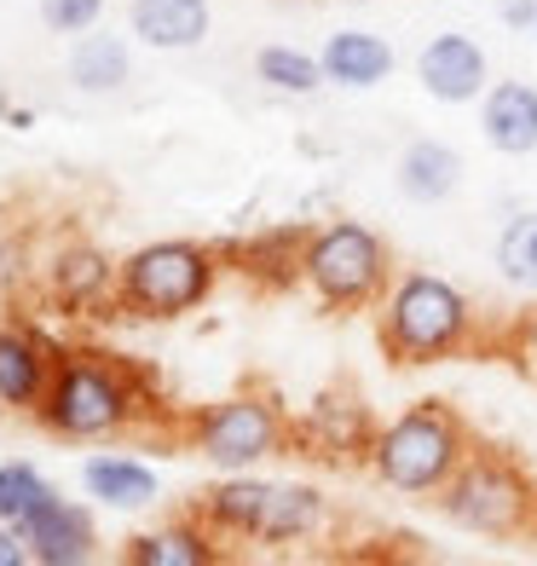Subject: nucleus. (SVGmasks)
Listing matches in <instances>:
<instances>
[{"label":"nucleus","mask_w":537,"mask_h":566,"mask_svg":"<svg viewBox=\"0 0 537 566\" xmlns=\"http://www.w3.org/2000/svg\"><path fill=\"white\" fill-rule=\"evenodd\" d=\"M376 329L393 365H440L474 342V301L440 272H404L381 295Z\"/></svg>","instance_id":"obj_1"},{"label":"nucleus","mask_w":537,"mask_h":566,"mask_svg":"<svg viewBox=\"0 0 537 566\" xmlns=\"http://www.w3.org/2000/svg\"><path fill=\"white\" fill-rule=\"evenodd\" d=\"M468 451H474V440L451 405H411L393 422L376 428L365 462L399 497H440V485L463 469Z\"/></svg>","instance_id":"obj_2"},{"label":"nucleus","mask_w":537,"mask_h":566,"mask_svg":"<svg viewBox=\"0 0 537 566\" xmlns=\"http://www.w3.org/2000/svg\"><path fill=\"white\" fill-rule=\"evenodd\" d=\"M35 417L53 440H110L139 417L134 376L105 353H59Z\"/></svg>","instance_id":"obj_3"},{"label":"nucleus","mask_w":537,"mask_h":566,"mask_svg":"<svg viewBox=\"0 0 537 566\" xmlns=\"http://www.w3.org/2000/svg\"><path fill=\"white\" fill-rule=\"evenodd\" d=\"M301 283L329 313H370L393 283V249L365 220H324L318 231H306Z\"/></svg>","instance_id":"obj_4"},{"label":"nucleus","mask_w":537,"mask_h":566,"mask_svg":"<svg viewBox=\"0 0 537 566\" xmlns=\"http://www.w3.org/2000/svg\"><path fill=\"white\" fill-rule=\"evenodd\" d=\"M440 509L456 532L508 544V537L537 526V485L520 474V462L497 451H468L463 469L440 485Z\"/></svg>","instance_id":"obj_5"},{"label":"nucleus","mask_w":537,"mask_h":566,"mask_svg":"<svg viewBox=\"0 0 537 566\" xmlns=\"http://www.w3.org/2000/svg\"><path fill=\"white\" fill-rule=\"evenodd\" d=\"M214 295V254L186 238L145 243L116 272V301L139 318H186Z\"/></svg>","instance_id":"obj_6"},{"label":"nucleus","mask_w":537,"mask_h":566,"mask_svg":"<svg viewBox=\"0 0 537 566\" xmlns=\"http://www.w3.org/2000/svg\"><path fill=\"white\" fill-rule=\"evenodd\" d=\"M191 446H197V457L209 462V469L249 474V469H261V462L284 457L289 417H284V405L266 399V394H232V399L209 405L191 422Z\"/></svg>","instance_id":"obj_7"},{"label":"nucleus","mask_w":537,"mask_h":566,"mask_svg":"<svg viewBox=\"0 0 537 566\" xmlns=\"http://www.w3.org/2000/svg\"><path fill=\"white\" fill-rule=\"evenodd\" d=\"M417 82L433 105H480L485 87H492V59L474 35L445 30L417 53Z\"/></svg>","instance_id":"obj_8"},{"label":"nucleus","mask_w":537,"mask_h":566,"mask_svg":"<svg viewBox=\"0 0 537 566\" xmlns=\"http://www.w3.org/2000/svg\"><path fill=\"white\" fill-rule=\"evenodd\" d=\"M23 544H30L35 566H87L98 555V526L82 503L59 497L53 485H46V497L18 521Z\"/></svg>","instance_id":"obj_9"},{"label":"nucleus","mask_w":537,"mask_h":566,"mask_svg":"<svg viewBox=\"0 0 537 566\" xmlns=\"http://www.w3.org/2000/svg\"><path fill=\"white\" fill-rule=\"evenodd\" d=\"M59 353L46 347L35 329L23 324H0V405L7 410H35L46 399Z\"/></svg>","instance_id":"obj_10"},{"label":"nucleus","mask_w":537,"mask_h":566,"mask_svg":"<svg viewBox=\"0 0 537 566\" xmlns=\"http://www.w3.org/2000/svg\"><path fill=\"white\" fill-rule=\"evenodd\" d=\"M480 134L497 157H537V87L492 82L480 98Z\"/></svg>","instance_id":"obj_11"},{"label":"nucleus","mask_w":537,"mask_h":566,"mask_svg":"<svg viewBox=\"0 0 537 566\" xmlns=\"http://www.w3.org/2000/svg\"><path fill=\"white\" fill-rule=\"evenodd\" d=\"M318 526H324V492H318V485H306V480H272L266 509H261V521H254L249 544L289 549V544L318 537Z\"/></svg>","instance_id":"obj_12"},{"label":"nucleus","mask_w":537,"mask_h":566,"mask_svg":"<svg viewBox=\"0 0 537 566\" xmlns=\"http://www.w3.org/2000/svg\"><path fill=\"white\" fill-rule=\"evenodd\" d=\"M127 30L157 53H191V46L209 41L214 12L209 0H134L127 7Z\"/></svg>","instance_id":"obj_13"},{"label":"nucleus","mask_w":537,"mask_h":566,"mask_svg":"<svg viewBox=\"0 0 537 566\" xmlns=\"http://www.w3.org/2000/svg\"><path fill=\"white\" fill-rule=\"evenodd\" d=\"M318 64H324V82L329 87H347V93H370V87H381L393 75V46L381 41L376 30H336L324 41V53H318Z\"/></svg>","instance_id":"obj_14"},{"label":"nucleus","mask_w":537,"mask_h":566,"mask_svg":"<svg viewBox=\"0 0 537 566\" xmlns=\"http://www.w3.org/2000/svg\"><path fill=\"white\" fill-rule=\"evenodd\" d=\"M393 186L404 202H422V209H433V202L456 197V186H463V150L445 145V139H417L399 150L393 163Z\"/></svg>","instance_id":"obj_15"},{"label":"nucleus","mask_w":537,"mask_h":566,"mask_svg":"<svg viewBox=\"0 0 537 566\" xmlns=\"http://www.w3.org/2000/svg\"><path fill=\"white\" fill-rule=\"evenodd\" d=\"M82 485H87V497L93 503H105V509H122V514H134V509H150L162 497V480L150 462L139 457H127V451H98L82 462Z\"/></svg>","instance_id":"obj_16"},{"label":"nucleus","mask_w":537,"mask_h":566,"mask_svg":"<svg viewBox=\"0 0 537 566\" xmlns=\"http://www.w3.org/2000/svg\"><path fill=\"white\" fill-rule=\"evenodd\" d=\"M116 272L105 249L93 243H64L53 254V266H46V283H53V295L64 306H75V313H87V306H98L105 295H116Z\"/></svg>","instance_id":"obj_17"},{"label":"nucleus","mask_w":537,"mask_h":566,"mask_svg":"<svg viewBox=\"0 0 537 566\" xmlns=\"http://www.w3.org/2000/svg\"><path fill=\"white\" fill-rule=\"evenodd\" d=\"M127 566H214L220 544L209 521H168L157 532H139L134 544L122 549Z\"/></svg>","instance_id":"obj_18"},{"label":"nucleus","mask_w":537,"mask_h":566,"mask_svg":"<svg viewBox=\"0 0 537 566\" xmlns=\"http://www.w3.org/2000/svg\"><path fill=\"white\" fill-rule=\"evenodd\" d=\"M127 75H134V53H127L122 35H105V30L75 35V46H70V82L82 93H116Z\"/></svg>","instance_id":"obj_19"},{"label":"nucleus","mask_w":537,"mask_h":566,"mask_svg":"<svg viewBox=\"0 0 537 566\" xmlns=\"http://www.w3.org/2000/svg\"><path fill=\"white\" fill-rule=\"evenodd\" d=\"M266 492H272V480L225 474L214 492H202V521H209L214 532H225V537H249L254 521H261V509H266Z\"/></svg>","instance_id":"obj_20"},{"label":"nucleus","mask_w":537,"mask_h":566,"mask_svg":"<svg viewBox=\"0 0 537 566\" xmlns=\"http://www.w3.org/2000/svg\"><path fill=\"white\" fill-rule=\"evenodd\" d=\"M492 261H497V277L508 283V290L537 295V209L508 214V226L497 231Z\"/></svg>","instance_id":"obj_21"},{"label":"nucleus","mask_w":537,"mask_h":566,"mask_svg":"<svg viewBox=\"0 0 537 566\" xmlns=\"http://www.w3.org/2000/svg\"><path fill=\"white\" fill-rule=\"evenodd\" d=\"M254 82L284 98H306L324 87V64L313 53H301V46H261L254 53Z\"/></svg>","instance_id":"obj_22"},{"label":"nucleus","mask_w":537,"mask_h":566,"mask_svg":"<svg viewBox=\"0 0 537 566\" xmlns=\"http://www.w3.org/2000/svg\"><path fill=\"white\" fill-rule=\"evenodd\" d=\"M41 497H46V480L35 462H0V521L18 526Z\"/></svg>","instance_id":"obj_23"},{"label":"nucleus","mask_w":537,"mask_h":566,"mask_svg":"<svg viewBox=\"0 0 537 566\" xmlns=\"http://www.w3.org/2000/svg\"><path fill=\"white\" fill-rule=\"evenodd\" d=\"M105 18V0H41V23L53 35H87Z\"/></svg>","instance_id":"obj_24"},{"label":"nucleus","mask_w":537,"mask_h":566,"mask_svg":"<svg viewBox=\"0 0 537 566\" xmlns=\"http://www.w3.org/2000/svg\"><path fill=\"white\" fill-rule=\"evenodd\" d=\"M30 560L35 555H30V544H23V532L0 521V566H30Z\"/></svg>","instance_id":"obj_25"},{"label":"nucleus","mask_w":537,"mask_h":566,"mask_svg":"<svg viewBox=\"0 0 537 566\" xmlns=\"http://www.w3.org/2000/svg\"><path fill=\"white\" fill-rule=\"evenodd\" d=\"M503 23H515V30H531V23H537V0H503Z\"/></svg>","instance_id":"obj_26"},{"label":"nucleus","mask_w":537,"mask_h":566,"mask_svg":"<svg viewBox=\"0 0 537 566\" xmlns=\"http://www.w3.org/2000/svg\"><path fill=\"white\" fill-rule=\"evenodd\" d=\"M347 7H370V0H347Z\"/></svg>","instance_id":"obj_27"},{"label":"nucleus","mask_w":537,"mask_h":566,"mask_svg":"<svg viewBox=\"0 0 537 566\" xmlns=\"http://www.w3.org/2000/svg\"><path fill=\"white\" fill-rule=\"evenodd\" d=\"M531 35H537V23H531Z\"/></svg>","instance_id":"obj_28"}]
</instances>
